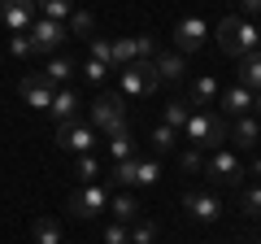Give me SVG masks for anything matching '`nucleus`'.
I'll list each match as a JSON object with an SVG mask.
<instances>
[{"label": "nucleus", "instance_id": "58836bf2", "mask_svg": "<svg viewBox=\"0 0 261 244\" xmlns=\"http://www.w3.org/2000/svg\"><path fill=\"white\" fill-rule=\"evenodd\" d=\"M244 5V13H261V0H240Z\"/></svg>", "mask_w": 261, "mask_h": 244}, {"label": "nucleus", "instance_id": "dca6fc26", "mask_svg": "<svg viewBox=\"0 0 261 244\" xmlns=\"http://www.w3.org/2000/svg\"><path fill=\"white\" fill-rule=\"evenodd\" d=\"M222 109L235 113V118H244V113L252 109V92H248V87H240V83L226 87V92H222Z\"/></svg>", "mask_w": 261, "mask_h": 244}, {"label": "nucleus", "instance_id": "cd10ccee", "mask_svg": "<svg viewBox=\"0 0 261 244\" xmlns=\"http://www.w3.org/2000/svg\"><path fill=\"white\" fill-rule=\"evenodd\" d=\"M135 170H140V161H135V157H126V161H113V183L130 188V183H135Z\"/></svg>", "mask_w": 261, "mask_h": 244}, {"label": "nucleus", "instance_id": "393cba45", "mask_svg": "<svg viewBox=\"0 0 261 244\" xmlns=\"http://www.w3.org/2000/svg\"><path fill=\"white\" fill-rule=\"evenodd\" d=\"M109 209H113V218H118V223H135V218H140V205H135L130 197H113Z\"/></svg>", "mask_w": 261, "mask_h": 244}, {"label": "nucleus", "instance_id": "473e14b6", "mask_svg": "<svg viewBox=\"0 0 261 244\" xmlns=\"http://www.w3.org/2000/svg\"><path fill=\"white\" fill-rule=\"evenodd\" d=\"M83 79H87V83H96V87H100L105 79H109V66H100V61H83Z\"/></svg>", "mask_w": 261, "mask_h": 244}, {"label": "nucleus", "instance_id": "6ab92c4d", "mask_svg": "<svg viewBox=\"0 0 261 244\" xmlns=\"http://www.w3.org/2000/svg\"><path fill=\"white\" fill-rule=\"evenodd\" d=\"M35 244H61V223L57 218H35Z\"/></svg>", "mask_w": 261, "mask_h": 244}, {"label": "nucleus", "instance_id": "f257e3e1", "mask_svg": "<svg viewBox=\"0 0 261 244\" xmlns=\"http://www.w3.org/2000/svg\"><path fill=\"white\" fill-rule=\"evenodd\" d=\"M183 135L196 144V149H214V153H218L226 140H231V127H226V118H222V113L200 109V113H192V118H187Z\"/></svg>", "mask_w": 261, "mask_h": 244}, {"label": "nucleus", "instance_id": "412c9836", "mask_svg": "<svg viewBox=\"0 0 261 244\" xmlns=\"http://www.w3.org/2000/svg\"><path fill=\"white\" fill-rule=\"evenodd\" d=\"M70 75H74V61H70V57H53V61L44 66L48 83H70Z\"/></svg>", "mask_w": 261, "mask_h": 244}, {"label": "nucleus", "instance_id": "bb28decb", "mask_svg": "<svg viewBox=\"0 0 261 244\" xmlns=\"http://www.w3.org/2000/svg\"><path fill=\"white\" fill-rule=\"evenodd\" d=\"M187 118H192V109H187L183 101H170V105H166V127L183 131V127H187Z\"/></svg>", "mask_w": 261, "mask_h": 244}, {"label": "nucleus", "instance_id": "f3484780", "mask_svg": "<svg viewBox=\"0 0 261 244\" xmlns=\"http://www.w3.org/2000/svg\"><path fill=\"white\" fill-rule=\"evenodd\" d=\"M231 135H235V144H240V149H252V144L261 140V122L244 113V118H240V122L231 127Z\"/></svg>", "mask_w": 261, "mask_h": 244}, {"label": "nucleus", "instance_id": "f03ea898", "mask_svg": "<svg viewBox=\"0 0 261 244\" xmlns=\"http://www.w3.org/2000/svg\"><path fill=\"white\" fill-rule=\"evenodd\" d=\"M257 44H261V31L252 27V22H244V18H218V48H222V53L244 57V53H252Z\"/></svg>", "mask_w": 261, "mask_h": 244}, {"label": "nucleus", "instance_id": "b1692460", "mask_svg": "<svg viewBox=\"0 0 261 244\" xmlns=\"http://www.w3.org/2000/svg\"><path fill=\"white\" fill-rule=\"evenodd\" d=\"M130 153H135V140H130V131L109 135V157H113V161H126Z\"/></svg>", "mask_w": 261, "mask_h": 244}, {"label": "nucleus", "instance_id": "f8f14e48", "mask_svg": "<svg viewBox=\"0 0 261 244\" xmlns=\"http://www.w3.org/2000/svg\"><path fill=\"white\" fill-rule=\"evenodd\" d=\"M205 35H209V27L200 18H183L174 27V44H178V53H196V48L205 44Z\"/></svg>", "mask_w": 261, "mask_h": 244}, {"label": "nucleus", "instance_id": "ddd939ff", "mask_svg": "<svg viewBox=\"0 0 261 244\" xmlns=\"http://www.w3.org/2000/svg\"><path fill=\"white\" fill-rule=\"evenodd\" d=\"M48 113L57 118V127H61V122H74V118H79V96L70 92V87H57V92H53V105H48Z\"/></svg>", "mask_w": 261, "mask_h": 244}, {"label": "nucleus", "instance_id": "7c9ffc66", "mask_svg": "<svg viewBox=\"0 0 261 244\" xmlns=\"http://www.w3.org/2000/svg\"><path fill=\"white\" fill-rule=\"evenodd\" d=\"M9 53L18 57V61H27V57H35V48H31V35H9Z\"/></svg>", "mask_w": 261, "mask_h": 244}, {"label": "nucleus", "instance_id": "c9c22d12", "mask_svg": "<svg viewBox=\"0 0 261 244\" xmlns=\"http://www.w3.org/2000/svg\"><path fill=\"white\" fill-rule=\"evenodd\" d=\"M109 53H113V39H92V61L109 66Z\"/></svg>", "mask_w": 261, "mask_h": 244}, {"label": "nucleus", "instance_id": "4468645a", "mask_svg": "<svg viewBox=\"0 0 261 244\" xmlns=\"http://www.w3.org/2000/svg\"><path fill=\"white\" fill-rule=\"evenodd\" d=\"M183 53H161V57H152V75L161 79V83H178L183 79Z\"/></svg>", "mask_w": 261, "mask_h": 244}, {"label": "nucleus", "instance_id": "a878e982", "mask_svg": "<svg viewBox=\"0 0 261 244\" xmlns=\"http://www.w3.org/2000/svg\"><path fill=\"white\" fill-rule=\"evenodd\" d=\"M148 140H152V149H157V153H170V149H174V140H178V131L161 122V127H152V135H148Z\"/></svg>", "mask_w": 261, "mask_h": 244}, {"label": "nucleus", "instance_id": "6e6552de", "mask_svg": "<svg viewBox=\"0 0 261 244\" xmlns=\"http://www.w3.org/2000/svg\"><path fill=\"white\" fill-rule=\"evenodd\" d=\"M57 144H61L65 153H92L96 131H92V127H79V118L74 122H61V127H57Z\"/></svg>", "mask_w": 261, "mask_h": 244}, {"label": "nucleus", "instance_id": "c85d7f7f", "mask_svg": "<svg viewBox=\"0 0 261 244\" xmlns=\"http://www.w3.org/2000/svg\"><path fill=\"white\" fill-rule=\"evenodd\" d=\"M157 240V227L144 223V218H135V227H130V244H152Z\"/></svg>", "mask_w": 261, "mask_h": 244}, {"label": "nucleus", "instance_id": "e433bc0d", "mask_svg": "<svg viewBox=\"0 0 261 244\" xmlns=\"http://www.w3.org/2000/svg\"><path fill=\"white\" fill-rule=\"evenodd\" d=\"M244 209H248L252 218L261 214V188H244Z\"/></svg>", "mask_w": 261, "mask_h": 244}, {"label": "nucleus", "instance_id": "39448f33", "mask_svg": "<svg viewBox=\"0 0 261 244\" xmlns=\"http://www.w3.org/2000/svg\"><path fill=\"white\" fill-rule=\"evenodd\" d=\"M157 87H161V79L152 75V61H130L122 70V96H148Z\"/></svg>", "mask_w": 261, "mask_h": 244}, {"label": "nucleus", "instance_id": "7ed1b4c3", "mask_svg": "<svg viewBox=\"0 0 261 244\" xmlns=\"http://www.w3.org/2000/svg\"><path fill=\"white\" fill-rule=\"evenodd\" d=\"M92 131H105V135H118L126 131V96L118 92H100L92 105Z\"/></svg>", "mask_w": 261, "mask_h": 244}, {"label": "nucleus", "instance_id": "72a5a7b5", "mask_svg": "<svg viewBox=\"0 0 261 244\" xmlns=\"http://www.w3.org/2000/svg\"><path fill=\"white\" fill-rule=\"evenodd\" d=\"M157 179H161L157 161H140V170H135V183H144V188H148V183H157Z\"/></svg>", "mask_w": 261, "mask_h": 244}, {"label": "nucleus", "instance_id": "c756f323", "mask_svg": "<svg viewBox=\"0 0 261 244\" xmlns=\"http://www.w3.org/2000/svg\"><path fill=\"white\" fill-rule=\"evenodd\" d=\"M130 44H135V61H152V57H157L152 35H130Z\"/></svg>", "mask_w": 261, "mask_h": 244}, {"label": "nucleus", "instance_id": "4c0bfd02", "mask_svg": "<svg viewBox=\"0 0 261 244\" xmlns=\"http://www.w3.org/2000/svg\"><path fill=\"white\" fill-rule=\"evenodd\" d=\"M178 166H183V170H192V175H196V170L205 166V161H200V153H196V149H187V153H178Z\"/></svg>", "mask_w": 261, "mask_h": 244}, {"label": "nucleus", "instance_id": "2eb2a0df", "mask_svg": "<svg viewBox=\"0 0 261 244\" xmlns=\"http://www.w3.org/2000/svg\"><path fill=\"white\" fill-rule=\"evenodd\" d=\"M240 87H248L252 96L261 92V53H257V48L240 57Z\"/></svg>", "mask_w": 261, "mask_h": 244}, {"label": "nucleus", "instance_id": "1a4fd4ad", "mask_svg": "<svg viewBox=\"0 0 261 244\" xmlns=\"http://www.w3.org/2000/svg\"><path fill=\"white\" fill-rule=\"evenodd\" d=\"M18 92H22V101H27L31 109H48V105H53V92H57V87L48 83L44 75H27V79L18 83Z\"/></svg>", "mask_w": 261, "mask_h": 244}, {"label": "nucleus", "instance_id": "0eeeda50", "mask_svg": "<svg viewBox=\"0 0 261 244\" xmlns=\"http://www.w3.org/2000/svg\"><path fill=\"white\" fill-rule=\"evenodd\" d=\"M27 35H31V48H35V53H57V48L65 44V35H70V31H65V22L35 18V27H31Z\"/></svg>", "mask_w": 261, "mask_h": 244}, {"label": "nucleus", "instance_id": "ea45409f", "mask_svg": "<svg viewBox=\"0 0 261 244\" xmlns=\"http://www.w3.org/2000/svg\"><path fill=\"white\" fill-rule=\"evenodd\" d=\"M248 175H252V179H261V157L252 161V170H248Z\"/></svg>", "mask_w": 261, "mask_h": 244}, {"label": "nucleus", "instance_id": "9d476101", "mask_svg": "<svg viewBox=\"0 0 261 244\" xmlns=\"http://www.w3.org/2000/svg\"><path fill=\"white\" fill-rule=\"evenodd\" d=\"M209 179H218V183H240L244 179V166H240V157L235 153H226V149H218L214 157H209Z\"/></svg>", "mask_w": 261, "mask_h": 244}, {"label": "nucleus", "instance_id": "a211bd4d", "mask_svg": "<svg viewBox=\"0 0 261 244\" xmlns=\"http://www.w3.org/2000/svg\"><path fill=\"white\" fill-rule=\"evenodd\" d=\"M65 31L70 35H79V39H92V31H96V18L87 9H74L70 18H65Z\"/></svg>", "mask_w": 261, "mask_h": 244}, {"label": "nucleus", "instance_id": "f704fd0d", "mask_svg": "<svg viewBox=\"0 0 261 244\" xmlns=\"http://www.w3.org/2000/svg\"><path fill=\"white\" fill-rule=\"evenodd\" d=\"M105 244H130V231L122 223H109L105 227Z\"/></svg>", "mask_w": 261, "mask_h": 244}, {"label": "nucleus", "instance_id": "4be33fe9", "mask_svg": "<svg viewBox=\"0 0 261 244\" xmlns=\"http://www.w3.org/2000/svg\"><path fill=\"white\" fill-rule=\"evenodd\" d=\"M130 61H135V44L130 39H113V53H109V70L118 66V70H126Z\"/></svg>", "mask_w": 261, "mask_h": 244}, {"label": "nucleus", "instance_id": "20e7f679", "mask_svg": "<svg viewBox=\"0 0 261 244\" xmlns=\"http://www.w3.org/2000/svg\"><path fill=\"white\" fill-rule=\"evenodd\" d=\"M65 209H70L74 218H96L100 209H109V192H105V188H96V183H83L79 192H70Z\"/></svg>", "mask_w": 261, "mask_h": 244}, {"label": "nucleus", "instance_id": "aec40b11", "mask_svg": "<svg viewBox=\"0 0 261 244\" xmlns=\"http://www.w3.org/2000/svg\"><path fill=\"white\" fill-rule=\"evenodd\" d=\"M35 9H44L48 22H65L74 13V0H35Z\"/></svg>", "mask_w": 261, "mask_h": 244}, {"label": "nucleus", "instance_id": "2f4dec72", "mask_svg": "<svg viewBox=\"0 0 261 244\" xmlns=\"http://www.w3.org/2000/svg\"><path fill=\"white\" fill-rule=\"evenodd\" d=\"M96 170H100V161H96L92 153H79V179H83V183H92Z\"/></svg>", "mask_w": 261, "mask_h": 244}, {"label": "nucleus", "instance_id": "9b49d317", "mask_svg": "<svg viewBox=\"0 0 261 244\" xmlns=\"http://www.w3.org/2000/svg\"><path fill=\"white\" fill-rule=\"evenodd\" d=\"M183 209L196 223H218V214H222L218 197H209V192H183Z\"/></svg>", "mask_w": 261, "mask_h": 244}, {"label": "nucleus", "instance_id": "5701e85b", "mask_svg": "<svg viewBox=\"0 0 261 244\" xmlns=\"http://www.w3.org/2000/svg\"><path fill=\"white\" fill-rule=\"evenodd\" d=\"M214 96H218V79H196L192 83V105H214Z\"/></svg>", "mask_w": 261, "mask_h": 244}, {"label": "nucleus", "instance_id": "423d86ee", "mask_svg": "<svg viewBox=\"0 0 261 244\" xmlns=\"http://www.w3.org/2000/svg\"><path fill=\"white\" fill-rule=\"evenodd\" d=\"M0 22L9 27V35H27L35 27V0H0Z\"/></svg>", "mask_w": 261, "mask_h": 244}, {"label": "nucleus", "instance_id": "a19ab883", "mask_svg": "<svg viewBox=\"0 0 261 244\" xmlns=\"http://www.w3.org/2000/svg\"><path fill=\"white\" fill-rule=\"evenodd\" d=\"M252 105H257V113H261V92H257V96H252Z\"/></svg>", "mask_w": 261, "mask_h": 244}]
</instances>
